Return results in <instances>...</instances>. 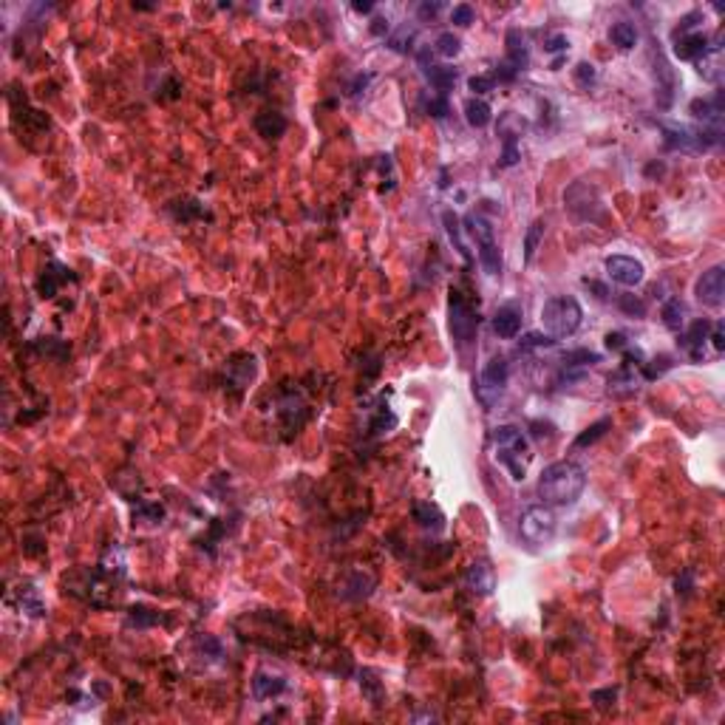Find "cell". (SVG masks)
I'll return each instance as SVG.
<instances>
[{
    "label": "cell",
    "instance_id": "obj_53",
    "mask_svg": "<svg viewBox=\"0 0 725 725\" xmlns=\"http://www.w3.org/2000/svg\"><path fill=\"white\" fill-rule=\"evenodd\" d=\"M615 697H618V689H604V691H592V703L598 709H609L615 706Z\"/></svg>",
    "mask_w": 725,
    "mask_h": 725
},
{
    "label": "cell",
    "instance_id": "obj_8",
    "mask_svg": "<svg viewBox=\"0 0 725 725\" xmlns=\"http://www.w3.org/2000/svg\"><path fill=\"white\" fill-rule=\"evenodd\" d=\"M278 419H281L286 436H292V434H298V431L306 425V419H309V405H306V400H304L298 391H284L281 400H278Z\"/></svg>",
    "mask_w": 725,
    "mask_h": 725
},
{
    "label": "cell",
    "instance_id": "obj_16",
    "mask_svg": "<svg viewBox=\"0 0 725 725\" xmlns=\"http://www.w3.org/2000/svg\"><path fill=\"white\" fill-rule=\"evenodd\" d=\"M255 371H258V360L252 354H236L230 363H227V386H236V389H246L252 380H255Z\"/></svg>",
    "mask_w": 725,
    "mask_h": 725
},
{
    "label": "cell",
    "instance_id": "obj_49",
    "mask_svg": "<svg viewBox=\"0 0 725 725\" xmlns=\"http://www.w3.org/2000/svg\"><path fill=\"white\" fill-rule=\"evenodd\" d=\"M666 369H671V360L666 357V354H660V357H654L649 366H644V380H654V377H660Z\"/></svg>",
    "mask_w": 725,
    "mask_h": 725
},
{
    "label": "cell",
    "instance_id": "obj_46",
    "mask_svg": "<svg viewBox=\"0 0 725 725\" xmlns=\"http://www.w3.org/2000/svg\"><path fill=\"white\" fill-rule=\"evenodd\" d=\"M411 43H414V29H408V26H400L397 34L389 37V46H391L394 51H400V54H405V51L411 49Z\"/></svg>",
    "mask_w": 725,
    "mask_h": 725
},
{
    "label": "cell",
    "instance_id": "obj_51",
    "mask_svg": "<svg viewBox=\"0 0 725 725\" xmlns=\"http://www.w3.org/2000/svg\"><path fill=\"white\" fill-rule=\"evenodd\" d=\"M493 85H496V80L493 77H484V74H476V77H471L468 80V88L482 99V94H490L493 91Z\"/></svg>",
    "mask_w": 725,
    "mask_h": 725
},
{
    "label": "cell",
    "instance_id": "obj_9",
    "mask_svg": "<svg viewBox=\"0 0 725 725\" xmlns=\"http://www.w3.org/2000/svg\"><path fill=\"white\" fill-rule=\"evenodd\" d=\"M694 295H697V301H700L703 306H711V309L723 306V301H725V269L723 266H711L709 272H703V275L697 278V284H694Z\"/></svg>",
    "mask_w": 725,
    "mask_h": 725
},
{
    "label": "cell",
    "instance_id": "obj_11",
    "mask_svg": "<svg viewBox=\"0 0 725 725\" xmlns=\"http://www.w3.org/2000/svg\"><path fill=\"white\" fill-rule=\"evenodd\" d=\"M465 586L474 592V595H479V598H487L493 589H496V572H493V566L490 561H474V564L465 569Z\"/></svg>",
    "mask_w": 725,
    "mask_h": 725
},
{
    "label": "cell",
    "instance_id": "obj_4",
    "mask_svg": "<svg viewBox=\"0 0 725 725\" xmlns=\"http://www.w3.org/2000/svg\"><path fill=\"white\" fill-rule=\"evenodd\" d=\"M564 207L569 210L572 219L578 221H601L606 216L604 210V201H601V193L595 184L589 181H572L564 190Z\"/></svg>",
    "mask_w": 725,
    "mask_h": 725
},
{
    "label": "cell",
    "instance_id": "obj_59",
    "mask_svg": "<svg viewBox=\"0 0 725 725\" xmlns=\"http://www.w3.org/2000/svg\"><path fill=\"white\" fill-rule=\"evenodd\" d=\"M374 80V74H360L357 80H354V85H351V96H360L363 91H366V85Z\"/></svg>",
    "mask_w": 725,
    "mask_h": 725
},
{
    "label": "cell",
    "instance_id": "obj_48",
    "mask_svg": "<svg viewBox=\"0 0 725 725\" xmlns=\"http://www.w3.org/2000/svg\"><path fill=\"white\" fill-rule=\"evenodd\" d=\"M516 161H519V145H516V139H501L499 167H513Z\"/></svg>",
    "mask_w": 725,
    "mask_h": 725
},
{
    "label": "cell",
    "instance_id": "obj_10",
    "mask_svg": "<svg viewBox=\"0 0 725 725\" xmlns=\"http://www.w3.org/2000/svg\"><path fill=\"white\" fill-rule=\"evenodd\" d=\"M604 266H606V275L621 286H638L646 275L644 264L632 255H609Z\"/></svg>",
    "mask_w": 725,
    "mask_h": 725
},
{
    "label": "cell",
    "instance_id": "obj_56",
    "mask_svg": "<svg viewBox=\"0 0 725 725\" xmlns=\"http://www.w3.org/2000/svg\"><path fill=\"white\" fill-rule=\"evenodd\" d=\"M442 9H445V6H442L439 0H434V3H419L416 14H419V20H434V17H436Z\"/></svg>",
    "mask_w": 725,
    "mask_h": 725
},
{
    "label": "cell",
    "instance_id": "obj_61",
    "mask_svg": "<svg viewBox=\"0 0 725 725\" xmlns=\"http://www.w3.org/2000/svg\"><path fill=\"white\" fill-rule=\"evenodd\" d=\"M416 60H419V69H422V71H431V66H434V60H431V49H422V51L416 54Z\"/></svg>",
    "mask_w": 725,
    "mask_h": 725
},
{
    "label": "cell",
    "instance_id": "obj_24",
    "mask_svg": "<svg viewBox=\"0 0 725 725\" xmlns=\"http://www.w3.org/2000/svg\"><path fill=\"white\" fill-rule=\"evenodd\" d=\"M442 224H445V233H448V239L454 244V249L465 258V264H471L474 258H471V249H468V244L462 239V221H459V216L454 210H445L442 213Z\"/></svg>",
    "mask_w": 725,
    "mask_h": 725
},
{
    "label": "cell",
    "instance_id": "obj_45",
    "mask_svg": "<svg viewBox=\"0 0 725 725\" xmlns=\"http://www.w3.org/2000/svg\"><path fill=\"white\" fill-rule=\"evenodd\" d=\"M550 346H556V337H550L547 331L541 334V331H530V334H524V340H521V349L527 351V349H550Z\"/></svg>",
    "mask_w": 725,
    "mask_h": 725
},
{
    "label": "cell",
    "instance_id": "obj_54",
    "mask_svg": "<svg viewBox=\"0 0 725 725\" xmlns=\"http://www.w3.org/2000/svg\"><path fill=\"white\" fill-rule=\"evenodd\" d=\"M566 49H569V40L564 34H550L544 40V51H550V54H559V51H566Z\"/></svg>",
    "mask_w": 725,
    "mask_h": 725
},
{
    "label": "cell",
    "instance_id": "obj_37",
    "mask_svg": "<svg viewBox=\"0 0 725 725\" xmlns=\"http://www.w3.org/2000/svg\"><path fill=\"white\" fill-rule=\"evenodd\" d=\"M20 609H23L26 615H31V618H43L46 606H43V601H40V595H37L34 586L20 589Z\"/></svg>",
    "mask_w": 725,
    "mask_h": 725
},
{
    "label": "cell",
    "instance_id": "obj_23",
    "mask_svg": "<svg viewBox=\"0 0 725 725\" xmlns=\"http://www.w3.org/2000/svg\"><path fill=\"white\" fill-rule=\"evenodd\" d=\"M519 329H521V312H519L516 306H501V309L496 312V318H493V331H496L499 337L513 340V337L519 334Z\"/></svg>",
    "mask_w": 725,
    "mask_h": 725
},
{
    "label": "cell",
    "instance_id": "obj_2",
    "mask_svg": "<svg viewBox=\"0 0 725 725\" xmlns=\"http://www.w3.org/2000/svg\"><path fill=\"white\" fill-rule=\"evenodd\" d=\"M493 445H496V459L507 468L513 482H524L527 465L533 459L530 454V439L519 425H499L493 431Z\"/></svg>",
    "mask_w": 725,
    "mask_h": 725
},
{
    "label": "cell",
    "instance_id": "obj_50",
    "mask_svg": "<svg viewBox=\"0 0 725 725\" xmlns=\"http://www.w3.org/2000/svg\"><path fill=\"white\" fill-rule=\"evenodd\" d=\"M697 20H703V14H700V11H689V14H686V17H683V20H680V26H677V29H674V37H683V34H691V31H694V29H697V26H700V23H697Z\"/></svg>",
    "mask_w": 725,
    "mask_h": 725
},
{
    "label": "cell",
    "instance_id": "obj_60",
    "mask_svg": "<svg viewBox=\"0 0 725 725\" xmlns=\"http://www.w3.org/2000/svg\"><path fill=\"white\" fill-rule=\"evenodd\" d=\"M371 34H377V37H386V34H389V20H383V17H374V20H371Z\"/></svg>",
    "mask_w": 725,
    "mask_h": 725
},
{
    "label": "cell",
    "instance_id": "obj_33",
    "mask_svg": "<svg viewBox=\"0 0 725 725\" xmlns=\"http://www.w3.org/2000/svg\"><path fill=\"white\" fill-rule=\"evenodd\" d=\"M391 428H397V414L386 403H380L377 411H374V416L369 419V431L371 434H389Z\"/></svg>",
    "mask_w": 725,
    "mask_h": 725
},
{
    "label": "cell",
    "instance_id": "obj_18",
    "mask_svg": "<svg viewBox=\"0 0 725 725\" xmlns=\"http://www.w3.org/2000/svg\"><path fill=\"white\" fill-rule=\"evenodd\" d=\"M66 281H77V278L71 275V269L63 266V264H49V269H43V275L37 278V292H40V298H54L57 289H60V284H66Z\"/></svg>",
    "mask_w": 725,
    "mask_h": 725
},
{
    "label": "cell",
    "instance_id": "obj_17",
    "mask_svg": "<svg viewBox=\"0 0 725 725\" xmlns=\"http://www.w3.org/2000/svg\"><path fill=\"white\" fill-rule=\"evenodd\" d=\"M691 114L697 119H703V128H720L723 119V94L717 91L714 96H703L691 102Z\"/></svg>",
    "mask_w": 725,
    "mask_h": 725
},
{
    "label": "cell",
    "instance_id": "obj_3",
    "mask_svg": "<svg viewBox=\"0 0 725 725\" xmlns=\"http://www.w3.org/2000/svg\"><path fill=\"white\" fill-rule=\"evenodd\" d=\"M581 321H584V309L575 298L569 295H556L550 298L544 306H541V326L550 337H569L581 329Z\"/></svg>",
    "mask_w": 725,
    "mask_h": 725
},
{
    "label": "cell",
    "instance_id": "obj_57",
    "mask_svg": "<svg viewBox=\"0 0 725 725\" xmlns=\"http://www.w3.org/2000/svg\"><path fill=\"white\" fill-rule=\"evenodd\" d=\"M709 340L714 343V349L717 351H723L725 349V329H723V321L711 323V331H709Z\"/></svg>",
    "mask_w": 725,
    "mask_h": 725
},
{
    "label": "cell",
    "instance_id": "obj_27",
    "mask_svg": "<svg viewBox=\"0 0 725 725\" xmlns=\"http://www.w3.org/2000/svg\"><path fill=\"white\" fill-rule=\"evenodd\" d=\"M660 318H663V326L669 329V331H683V326H686V304L680 301V298H669L666 304H663V312H660Z\"/></svg>",
    "mask_w": 725,
    "mask_h": 725
},
{
    "label": "cell",
    "instance_id": "obj_43",
    "mask_svg": "<svg viewBox=\"0 0 725 725\" xmlns=\"http://www.w3.org/2000/svg\"><path fill=\"white\" fill-rule=\"evenodd\" d=\"M595 363H601V354H595V351H586V349H578V351H569V354H564V366H566V369H572V366H595Z\"/></svg>",
    "mask_w": 725,
    "mask_h": 725
},
{
    "label": "cell",
    "instance_id": "obj_7",
    "mask_svg": "<svg viewBox=\"0 0 725 725\" xmlns=\"http://www.w3.org/2000/svg\"><path fill=\"white\" fill-rule=\"evenodd\" d=\"M507 380H510V363L504 357H493L482 369L479 380H476V397H479V403L484 408H493L496 400L501 397Z\"/></svg>",
    "mask_w": 725,
    "mask_h": 725
},
{
    "label": "cell",
    "instance_id": "obj_34",
    "mask_svg": "<svg viewBox=\"0 0 725 725\" xmlns=\"http://www.w3.org/2000/svg\"><path fill=\"white\" fill-rule=\"evenodd\" d=\"M170 213L176 221H193V219H204V207L196 201V199H181V201H173L170 204Z\"/></svg>",
    "mask_w": 725,
    "mask_h": 725
},
{
    "label": "cell",
    "instance_id": "obj_25",
    "mask_svg": "<svg viewBox=\"0 0 725 725\" xmlns=\"http://www.w3.org/2000/svg\"><path fill=\"white\" fill-rule=\"evenodd\" d=\"M125 566H128V561H125V550L114 541L105 553H102V561H99V572L102 575H108V578H125Z\"/></svg>",
    "mask_w": 725,
    "mask_h": 725
},
{
    "label": "cell",
    "instance_id": "obj_1",
    "mask_svg": "<svg viewBox=\"0 0 725 725\" xmlns=\"http://www.w3.org/2000/svg\"><path fill=\"white\" fill-rule=\"evenodd\" d=\"M586 487V471L578 462H553L544 468L541 479H539V496L544 499V504H556V507H566L575 504L578 496Z\"/></svg>",
    "mask_w": 725,
    "mask_h": 725
},
{
    "label": "cell",
    "instance_id": "obj_12",
    "mask_svg": "<svg viewBox=\"0 0 725 725\" xmlns=\"http://www.w3.org/2000/svg\"><path fill=\"white\" fill-rule=\"evenodd\" d=\"M374 575L371 572H366V569H351L346 578H343V584H340V598L343 601H366L369 595H371V589H374Z\"/></svg>",
    "mask_w": 725,
    "mask_h": 725
},
{
    "label": "cell",
    "instance_id": "obj_35",
    "mask_svg": "<svg viewBox=\"0 0 725 725\" xmlns=\"http://www.w3.org/2000/svg\"><path fill=\"white\" fill-rule=\"evenodd\" d=\"M541 239H544V221L536 219V221L527 227V233H524V264H530V261L536 258V249H539Z\"/></svg>",
    "mask_w": 725,
    "mask_h": 725
},
{
    "label": "cell",
    "instance_id": "obj_63",
    "mask_svg": "<svg viewBox=\"0 0 725 725\" xmlns=\"http://www.w3.org/2000/svg\"><path fill=\"white\" fill-rule=\"evenodd\" d=\"M134 9H139V11H151V9H156V3H136V0H134Z\"/></svg>",
    "mask_w": 725,
    "mask_h": 725
},
{
    "label": "cell",
    "instance_id": "obj_30",
    "mask_svg": "<svg viewBox=\"0 0 725 725\" xmlns=\"http://www.w3.org/2000/svg\"><path fill=\"white\" fill-rule=\"evenodd\" d=\"M465 119H468V125H471V128H484V125H490L493 111H490V105H487L484 99L471 96V99L465 102Z\"/></svg>",
    "mask_w": 725,
    "mask_h": 725
},
{
    "label": "cell",
    "instance_id": "obj_41",
    "mask_svg": "<svg viewBox=\"0 0 725 725\" xmlns=\"http://www.w3.org/2000/svg\"><path fill=\"white\" fill-rule=\"evenodd\" d=\"M161 618L156 612L145 609V606H134L131 615H128V626H136V629H148V626H156Z\"/></svg>",
    "mask_w": 725,
    "mask_h": 725
},
{
    "label": "cell",
    "instance_id": "obj_36",
    "mask_svg": "<svg viewBox=\"0 0 725 725\" xmlns=\"http://www.w3.org/2000/svg\"><path fill=\"white\" fill-rule=\"evenodd\" d=\"M606 428H612V419L609 416H601L598 422H592L578 439H575V448H586V445H592V442H598L604 434H606Z\"/></svg>",
    "mask_w": 725,
    "mask_h": 725
},
{
    "label": "cell",
    "instance_id": "obj_21",
    "mask_svg": "<svg viewBox=\"0 0 725 725\" xmlns=\"http://www.w3.org/2000/svg\"><path fill=\"white\" fill-rule=\"evenodd\" d=\"M516 74L519 71H524L527 66H530V49H527V43H524V37L516 31V29H510L507 31V60H504Z\"/></svg>",
    "mask_w": 725,
    "mask_h": 725
},
{
    "label": "cell",
    "instance_id": "obj_14",
    "mask_svg": "<svg viewBox=\"0 0 725 725\" xmlns=\"http://www.w3.org/2000/svg\"><path fill=\"white\" fill-rule=\"evenodd\" d=\"M723 31H717L714 37H709V49L706 54L697 60V71L700 77H706L709 82H720L723 77V60H720V51H723Z\"/></svg>",
    "mask_w": 725,
    "mask_h": 725
},
{
    "label": "cell",
    "instance_id": "obj_40",
    "mask_svg": "<svg viewBox=\"0 0 725 725\" xmlns=\"http://www.w3.org/2000/svg\"><path fill=\"white\" fill-rule=\"evenodd\" d=\"M434 46H436V54H442V57H456L462 51V40L454 31H442Z\"/></svg>",
    "mask_w": 725,
    "mask_h": 725
},
{
    "label": "cell",
    "instance_id": "obj_32",
    "mask_svg": "<svg viewBox=\"0 0 725 725\" xmlns=\"http://www.w3.org/2000/svg\"><path fill=\"white\" fill-rule=\"evenodd\" d=\"M425 77L431 80V85L436 88V91H451L454 85H456V77H459V71L456 69H451V66H431V71H425Z\"/></svg>",
    "mask_w": 725,
    "mask_h": 725
},
{
    "label": "cell",
    "instance_id": "obj_13",
    "mask_svg": "<svg viewBox=\"0 0 725 725\" xmlns=\"http://www.w3.org/2000/svg\"><path fill=\"white\" fill-rule=\"evenodd\" d=\"M286 691V677L284 674H275V671H266V669H258L252 674V697L255 700H272V697H281Z\"/></svg>",
    "mask_w": 725,
    "mask_h": 725
},
{
    "label": "cell",
    "instance_id": "obj_5",
    "mask_svg": "<svg viewBox=\"0 0 725 725\" xmlns=\"http://www.w3.org/2000/svg\"><path fill=\"white\" fill-rule=\"evenodd\" d=\"M556 527H559L556 513H553L547 504H533V507H527V510L521 513V519H519V530H521L524 541H530V544H536V547L550 544V541L556 539Z\"/></svg>",
    "mask_w": 725,
    "mask_h": 725
},
{
    "label": "cell",
    "instance_id": "obj_26",
    "mask_svg": "<svg viewBox=\"0 0 725 725\" xmlns=\"http://www.w3.org/2000/svg\"><path fill=\"white\" fill-rule=\"evenodd\" d=\"M462 230L471 236V241L476 244V246L484 241H493V224L484 219L482 213H468L462 219Z\"/></svg>",
    "mask_w": 725,
    "mask_h": 725
},
{
    "label": "cell",
    "instance_id": "obj_47",
    "mask_svg": "<svg viewBox=\"0 0 725 725\" xmlns=\"http://www.w3.org/2000/svg\"><path fill=\"white\" fill-rule=\"evenodd\" d=\"M476 20V11H474V6H468V3H459V6H454L451 9V23H456V26H471Z\"/></svg>",
    "mask_w": 725,
    "mask_h": 725
},
{
    "label": "cell",
    "instance_id": "obj_19",
    "mask_svg": "<svg viewBox=\"0 0 725 725\" xmlns=\"http://www.w3.org/2000/svg\"><path fill=\"white\" fill-rule=\"evenodd\" d=\"M411 516H414V521L422 530H431V533H442L445 530V513L434 501H414Z\"/></svg>",
    "mask_w": 725,
    "mask_h": 725
},
{
    "label": "cell",
    "instance_id": "obj_29",
    "mask_svg": "<svg viewBox=\"0 0 725 725\" xmlns=\"http://www.w3.org/2000/svg\"><path fill=\"white\" fill-rule=\"evenodd\" d=\"M609 40H612V46H618L621 51H632V49L638 46V29H635V23H626V20L615 23V26L609 29Z\"/></svg>",
    "mask_w": 725,
    "mask_h": 725
},
{
    "label": "cell",
    "instance_id": "obj_62",
    "mask_svg": "<svg viewBox=\"0 0 725 725\" xmlns=\"http://www.w3.org/2000/svg\"><path fill=\"white\" fill-rule=\"evenodd\" d=\"M351 9H354L357 14H369V11L374 9V3H369V0H357V3H351Z\"/></svg>",
    "mask_w": 725,
    "mask_h": 725
},
{
    "label": "cell",
    "instance_id": "obj_44",
    "mask_svg": "<svg viewBox=\"0 0 725 725\" xmlns=\"http://www.w3.org/2000/svg\"><path fill=\"white\" fill-rule=\"evenodd\" d=\"M618 309L626 312V315H632V318H644L646 315V304L638 295H621V298H618Z\"/></svg>",
    "mask_w": 725,
    "mask_h": 725
},
{
    "label": "cell",
    "instance_id": "obj_28",
    "mask_svg": "<svg viewBox=\"0 0 725 725\" xmlns=\"http://www.w3.org/2000/svg\"><path fill=\"white\" fill-rule=\"evenodd\" d=\"M476 258H479V266H482L487 275H501V252H499V244L496 239L493 241H484L476 246Z\"/></svg>",
    "mask_w": 725,
    "mask_h": 725
},
{
    "label": "cell",
    "instance_id": "obj_20",
    "mask_svg": "<svg viewBox=\"0 0 725 725\" xmlns=\"http://www.w3.org/2000/svg\"><path fill=\"white\" fill-rule=\"evenodd\" d=\"M709 49V34L703 31H691V34H683V37H674V54L680 60H700Z\"/></svg>",
    "mask_w": 725,
    "mask_h": 725
},
{
    "label": "cell",
    "instance_id": "obj_55",
    "mask_svg": "<svg viewBox=\"0 0 725 725\" xmlns=\"http://www.w3.org/2000/svg\"><path fill=\"white\" fill-rule=\"evenodd\" d=\"M448 111H451V108H448V99H445V96H434V99L428 102V114L436 116V119H445Z\"/></svg>",
    "mask_w": 725,
    "mask_h": 725
},
{
    "label": "cell",
    "instance_id": "obj_15",
    "mask_svg": "<svg viewBox=\"0 0 725 725\" xmlns=\"http://www.w3.org/2000/svg\"><path fill=\"white\" fill-rule=\"evenodd\" d=\"M709 331H711V323L709 321H694L683 334H680V346L689 351V357L694 360V363H700L703 360V346H706V340H709Z\"/></svg>",
    "mask_w": 725,
    "mask_h": 725
},
{
    "label": "cell",
    "instance_id": "obj_42",
    "mask_svg": "<svg viewBox=\"0 0 725 725\" xmlns=\"http://www.w3.org/2000/svg\"><path fill=\"white\" fill-rule=\"evenodd\" d=\"M161 519H164L161 504H142L139 510H134V524H159Z\"/></svg>",
    "mask_w": 725,
    "mask_h": 725
},
{
    "label": "cell",
    "instance_id": "obj_58",
    "mask_svg": "<svg viewBox=\"0 0 725 725\" xmlns=\"http://www.w3.org/2000/svg\"><path fill=\"white\" fill-rule=\"evenodd\" d=\"M606 349H615V351H626V349H629V343H626V334H621V331H609V334H606Z\"/></svg>",
    "mask_w": 725,
    "mask_h": 725
},
{
    "label": "cell",
    "instance_id": "obj_31",
    "mask_svg": "<svg viewBox=\"0 0 725 725\" xmlns=\"http://www.w3.org/2000/svg\"><path fill=\"white\" fill-rule=\"evenodd\" d=\"M360 691H363V697H366L369 703H374V706L383 703V683H380L377 671H371V669H363V671H360Z\"/></svg>",
    "mask_w": 725,
    "mask_h": 725
},
{
    "label": "cell",
    "instance_id": "obj_38",
    "mask_svg": "<svg viewBox=\"0 0 725 725\" xmlns=\"http://www.w3.org/2000/svg\"><path fill=\"white\" fill-rule=\"evenodd\" d=\"M572 80H575V85H578V88L589 91V88H595V82H598V69H595L592 63L581 60V63L572 69Z\"/></svg>",
    "mask_w": 725,
    "mask_h": 725
},
{
    "label": "cell",
    "instance_id": "obj_39",
    "mask_svg": "<svg viewBox=\"0 0 725 725\" xmlns=\"http://www.w3.org/2000/svg\"><path fill=\"white\" fill-rule=\"evenodd\" d=\"M521 128H524V122H521L513 111H504V114L499 116V136H501V139H519Z\"/></svg>",
    "mask_w": 725,
    "mask_h": 725
},
{
    "label": "cell",
    "instance_id": "obj_52",
    "mask_svg": "<svg viewBox=\"0 0 725 725\" xmlns=\"http://www.w3.org/2000/svg\"><path fill=\"white\" fill-rule=\"evenodd\" d=\"M674 586H677V595H689V592L694 589V569H691V566L683 569V575H677Z\"/></svg>",
    "mask_w": 725,
    "mask_h": 725
},
{
    "label": "cell",
    "instance_id": "obj_22",
    "mask_svg": "<svg viewBox=\"0 0 725 725\" xmlns=\"http://www.w3.org/2000/svg\"><path fill=\"white\" fill-rule=\"evenodd\" d=\"M252 125H255L258 136H264V139H278V136L286 134V116L278 114V111H261V114H255Z\"/></svg>",
    "mask_w": 725,
    "mask_h": 725
},
{
    "label": "cell",
    "instance_id": "obj_6",
    "mask_svg": "<svg viewBox=\"0 0 725 725\" xmlns=\"http://www.w3.org/2000/svg\"><path fill=\"white\" fill-rule=\"evenodd\" d=\"M448 318H451V334L459 346H468L476 337L479 329V312L471 306V301L459 292L451 289V301H448Z\"/></svg>",
    "mask_w": 725,
    "mask_h": 725
}]
</instances>
